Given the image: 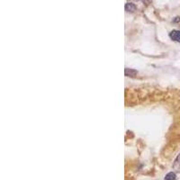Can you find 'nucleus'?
Instances as JSON below:
<instances>
[{
	"label": "nucleus",
	"instance_id": "1",
	"mask_svg": "<svg viewBox=\"0 0 180 180\" xmlns=\"http://www.w3.org/2000/svg\"><path fill=\"white\" fill-rule=\"evenodd\" d=\"M169 37L171 38V40L180 43V31L178 30H174L169 34Z\"/></svg>",
	"mask_w": 180,
	"mask_h": 180
},
{
	"label": "nucleus",
	"instance_id": "2",
	"mask_svg": "<svg viewBox=\"0 0 180 180\" xmlns=\"http://www.w3.org/2000/svg\"><path fill=\"white\" fill-rule=\"evenodd\" d=\"M172 169L177 173H179L180 172V153L178 155V157L176 158V159H175V161L173 163Z\"/></svg>",
	"mask_w": 180,
	"mask_h": 180
},
{
	"label": "nucleus",
	"instance_id": "3",
	"mask_svg": "<svg viewBox=\"0 0 180 180\" xmlns=\"http://www.w3.org/2000/svg\"><path fill=\"white\" fill-rule=\"evenodd\" d=\"M137 70L133 69H125V76L127 77H134L135 75H137Z\"/></svg>",
	"mask_w": 180,
	"mask_h": 180
},
{
	"label": "nucleus",
	"instance_id": "4",
	"mask_svg": "<svg viewBox=\"0 0 180 180\" xmlns=\"http://www.w3.org/2000/svg\"><path fill=\"white\" fill-rule=\"evenodd\" d=\"M125 10L127 12H134L136 10V6H135L134 4H133V3H127L125 5Z\"/></svg>",
	"mask_w": 180,
	"mask_h": 180
},
{
	"label": "nucleus",
	"instance_id": "5",
	"mask_svg": "<svg viewBox=\"0 0 180 180\" xmlns=\"http://www.w3.org/2000/svg\"><path fill=\"white\" fill-rule=\"evenodd\" d=\"M176 178H177V176L175 172H169L165 177V180H176Z\"/></svg>",
	"mask_w": 180,
	"mask_h": 180
}]
</instances>
